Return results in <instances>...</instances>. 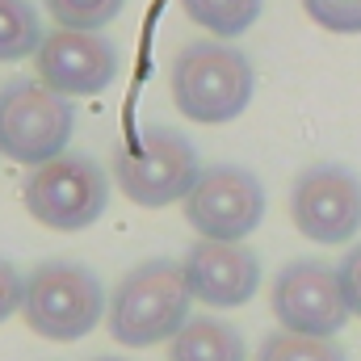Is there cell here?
I'll return each mask as SVG.
<instances>
[{
	"label": "cell",
	"mask_w": 361,
	"mask_h": 361,
	"mask_svg": "<svg viewBox=\"0 0 361 361\" xmlns=\"http://www.w3.org/2000/svg\"><path fill=\"white\" fill-rule=\"evenodd\" d=\"M173 105L197 126H223L235 122L252 92H257V72L248 55L223 38H197L185 42L169 72Z\"/></svg>",
	"instance_id": "1"
},
{
	"label": "cell",
	"mask_w": 361,
	"mask_h": 361,
	"mask_svg": "<svg viewBox=\"0 0 361 361\" xmlns=\"http://www.w3.org/2000/svg\"><path fill=\"white\" fill-rule=\"evenodd\" d=\"M189 307H193V294L180 261H169V257L139 261L130 273H122L105 307L109 336L126 349H156L180 332V324L189 319Z\"/></svg>",
	"instance_id": "2"
},
{
	"label": "cell",
	"mask_w": 361,
	"mask_h": 361,
	"mask_svg": "<svg viewBox=\"0 0 361 361\" xmlns=\"http://www.w3.org/2000/svg\"><path fill=\"white\" fill-rule=\"evenodd\" d=\"M105 286L80 261H42L21 290V319L42 341H80L105 319Z\"/></svg>",
	"instance_id": "3"
},
{
	"label": "cell",
	"mask_w": 361,
	"mask_h": 361,
	"mask_svg": "<svg viewBox=\"0 0 361 361\" xmlns=\"http://www.w3.org/2000/svg\"><path fill=\"white\" fill-rule=\"evenodd\" d=\"M197 173H202L197 147L173 126H147V130H139L130 143H122L114 152L118 189L143 210H160V206L185 202V193L193 189Z\"/></svg>",
	"instance_id": "4"
},
{
	"label": "cell",
	"mask_w": 361,
	"mask_h": 361,
	"mask_svg": "<svg viewBox=\"0 0 361 361\" xmlns=\"http://www.w3.org/2000/svg\"><path fill=\"white\" fill-rule=\"evenodd\" d=\"M76 130L72 97L47 89L42 80H8L0 89V156L38 169L68 152Z\"/></svg>",
	"instance_id": "5"
},
{
	"label": "cell",
	"mask_w": 361,
	"mask_h": 361,
	"mask_svg": "<svg viewBox=\"0 0 361 361\" xmlns=\"http://www.w3.org/2000/svg\"><path fill=\"white\" fill-rule=\"evenodd\" d=\"M21 202H25L30 219L51 231H85L109 206V177L92 156L63 152V156L30 169Z\"/></svg>",
	"instance_id": "6"
},
{
	"label": "cell",
	"mask_w": 361,
	"mask_h": 361,
	"mask_svg": "<svg viewBox=\"0 0 361 361\" xmlns=\"http://www.w3.org/2000/svg\"><path fill=\"white\" fill-rule=\"evenodd\" d=\"M180 206H185V223L197 231V240L244 244L265 223V185L257 173H248L240 164H210L197 173Z\"/></svg>",
	"instance_id": "7"
},
{
	"label": "cell",
	"mask_w": 361,
	"mask_h": 361,
	"mask_svg": "<svg viewBox=\"0 0 361 361\" xmlns=\"http://www.w3.org/2000/svg\"><path fill=\"white\" fill-rule=\"evenodd\" d=\"M269 307L273 319L298 336H336L353 315L336 265L315 261V257H302V261H290L277 269Z\"/></svg>",
	"instance_id": "8"
},
{
	"label": "cell",
	"mask_w": 361,
	"mask_h": 361,
	"mask_svg": "<svg viewBox=\"0 0 361 361\" xmlns=\"http://www.w3.org/2000/svg\"><path fill=\"white\" fill-rule=\"evenodd\" d=\"M290 219L311 244H349L361 231V177L345 164H311L290 185Z\"/></svg>",
	"instance_id": "9"
},
{
	"label": "cell",
	"mask_w": 361,
	"mask_h": 361,
	"mask_svg": "<svg viewBox=\"0 0 361 361\" xmlns=\"http://www.w3.org/2000/svg\"><path fill=\"white\" fill-rule=\"evenodd\" d=\"M34 68H38V80L47 89L63 92V97H97L118 76V51L105 34L55 25L42 38Z\"/></svg>",
	"instance_id": "10"
},
{
	"label": "cell",
	"mask_w": 361,
	"mask_h": 361,
	"mask_svg": "<svg viewBox=\"0 0 361 361\" xmlns=\"http://www.w3.org/2000/svg\"><path fill=\"white\" fill-rule=\"evenodd\" d=\"M180 269H185V281H189V294L197 302L214 307V311L244 307L261 290V257L244 244L193 240Z\"/></svg>",
	"instance_id": "11"
},
{
	"label": "cell",
	"mask_w": 361,
	"mask_h": 361,
	"mask_svg": "<svg viewBox=\"0 0 361 361\" xmlns=\"http://www.w3.org/2000/svg\"><path fill=\"white\" fill-rule=\"evenodd\" d=\"M169 361H248V345L235 324L219 315H189L169 341Z\"/></svg>",
	"instance_id": "12"
},
{
	"label": "cell",
	"mask_w": 361,
	"mask_h": 361,
	"mask_svg": "<svg viewBox=\"0 0 361 361\" xmlns=\"http://www.w3.org/2000/svg\"><path fill=\"white\" fill-rule=\"evenodd\" d=\"M180 8H185V17H189L197 30H206V34L231 42V38L248 34V30L261 21L265 0H180Z\"/></svg>",
	"instance_id": "13"
},
{
	"label": "cell",
	"mask_w": 361,
	"mask_h": 361,
	"mask_svg": "<svg viewBox=\"0 0 361 361\" xmlns=\"http://www.w3.org/2000/svg\"><path fill=\"white\" fill-rule=\"evenodd\" d=\"M42 21L34 0H0V63H21L42 47Z\"/></svg>",
	"instance_id": "14"
},
{
	"label": "cell",
	"mask_w": 361,
	"mask_h": 361,
	"mask_svg": "<svg viewBox=\"0 0 361 361\" xmlns=\"http://www.w3.org/2000/svg\"><path fill=\"white\" fill-rule=\"evenodd\" d=\"M252 361H349V353L336 345V336H298L277 328L261 341Z\"/></svg>",
	"instance_id": "15"
},
{
	"label": "cell",
	"mask_w": 361,
	"mask_h": 361,
	"mask_svg": "<svg viewBox=\"0 0 361 361\" xmlns=\"http://www.w3.org/2000/svg\"><path fill=\"white\" fill-rule=\"evenodd\" d=\"M42 4L55 17V25H63V30H92V34H101L122 13V0H42Z\"/></svg>",
	"instance_id": "16"
},
{
	"label": "cell",
	"mask_w": 361,
	"mask_h": 361,
	"mask_svg": "<svg viewBox=\"0 0 361 361\" xmlns=\"http://www.w3.org/2000/svg\"><path fill=\"white\" fill-rule=\"evenodd\" d=\"M302 8L328 34H361V0H302Z\"/></svg>",
	"instance_id": "17"
},
{
	"label": "cell",
	"mask_w": 361,
	"mask_h": 361,
	"mask_svg": "<svg viewBox=\"0 0 361 361\" xmlns=\"http://www.w3.org/2000/svg\"><path fill=\"white\" fill-rule=\"evenodd\" d=\"M21 290H25V277L17 273L13 261H4V257H0V324H4L8 315H17V311H21Z\"/></svg>",
	"instance_id": "18"
},
{
	"label": "cell",
	"mask_w": 361,
	"mask_h": 361,
	"mask_svg": "<svg viewBox=\"0 0 361 361\" xmlns=\"http://www.w3.org/2000/svg\"><path fill=\"white\" fill-rule=\"evenodd\" d=\"M336 273H341V286H345V298H349V311L361 319V244H353L345 257H341V265H336Z\"/></svg>",
	"instance_id": "19"
},
{
	"label": "cell",
	"mask_w": 361,
	"mask_h": 361,
	"mask_svg": "<svg viewBox=\"0 0 361 361\" xmlns=\"http://www.w3.org/2000/svg\"><path fill=\"white\" fill-rule=\"evenodd\" d=\"M92 361H126V357H92Z\"/></svg>",
	"instance_id": "20"
}]
</instances>
